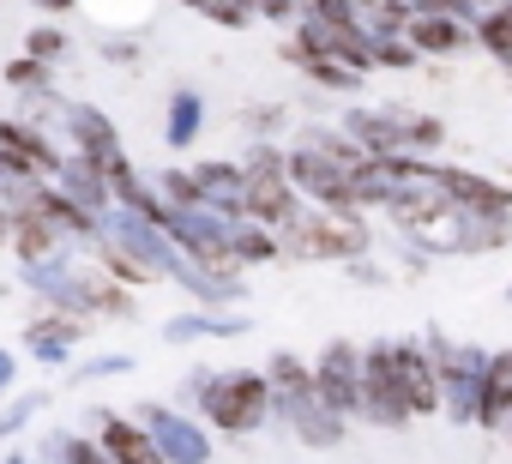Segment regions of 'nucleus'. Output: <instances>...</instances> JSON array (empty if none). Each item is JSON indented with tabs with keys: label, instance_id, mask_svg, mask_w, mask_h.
Listing matches in <instances>:
<instances>
[{
	"label": "nucleus",
	"instance_id": "nucleus-1",
	"mask_svg": "<svg viewBox=\"0 0 512 464\" xmlns=\"http://www.w3.org/2000/svg\"><path fill=\"white\" fill-rule=\"evenodd\" d=\"M272 410V386L260 374H223L205 386V416L229 434H247V428H260Z\"/></svg>",
	"mask_w": 512,
	"mask_h": 464
},
{
	"label": "nucleus",
	"instance_id": "nucleus-2",
	"mask_svg": "<svg viewBox=\"0 0 512 464\" xmlns=\"http://www.w3.org/2000/svg\"><path fill=\"white\" fill-rule=\"evenodd\" d=\"M145 434L157 440L163 464H205V458H211L205 434H199V428H187V422H181V416H169V410H145Z\"/></svg>",
	"mask_w": 512,
	"mask_h": 464
},
{
	"label": "nucleus",
	"instance_id": "nucleus-3",
	"mask_svg": "<svg viewBox=\"0 0 512 464\" xmlns=\"http://www.w3.org/2000/svg\"><path fill=\"white\" fill-rule=\"evenodd\" d=\"M392 362H398L410 416H434V410H440V374H434V362H428L416 344H392Z\"/></svg>",
	"mask_w": 512,
	"mask_h": 464
},
{
	"label": "nucleus",
	"instance_id": "nucleus-4",
	"mask_svg": "<svg viewBox=\"0 0 512 464\" xmlns=\"http://www.w3.org/2000/svg\"><path fill=\"white\" fill-rule=\"evenodd\" d=\"M97 446L115 458V464H163L157 440L145 434V422H127V416H103L97 422Z\"/></svg>",
	"mask_w": 512,
	"mask_h": 464
},
{
	"label": "nucleus",
	"instance_id": "nucleus-5",
	"mask_svg": "<svg viewBox=\"0 0 512 464\" xmlns=\"http://www.w3.org/2000/svg\"><path fill=\"white\" fill-rule=\"evenodd\" d=\"M506 416H512V350H500L494 362H482V380H476V422L500 428Z\"/></svg>",
	"mask_w": 512,
	"mask_h": 464
},
{
	"label": "nucleus",
	"instance_id": "nucleus-6",
	"mask_svg": "<svg viewBox=\"0 0 512 464\" xmlns=\"http://www.w3.org/2000/svg\"><path fill=\"white\" fill-rule=\"evenodd\" d=\"M410 37H416V49H458L464 43V31L452 19H410Z\"/></svg>",
	"mask_w": 512,
	"mask_h": 464
},
{
	"label": "nucleus",
	"instance_id": "nucleus-7",
	"mask_svg": "<svg viewBox=\"0 0 512 464\" xmlns=\"http://www.w3.org/2000/svg\"><path fill=\"white\" fill-rule=\"evenodd\" d=\"M229 248H235V260H247V266H260V260H272V254H278V242H272V236H260V229H241Z\"/></svg>",
	"mask_w": 512,
	"mask_h": 464
},
{
	"label": "nucleus",
	"instance_id": "nucleus-8",
	"mask_svg": "<svg viewBox=\"0 0 512 464\" xmlns=\"http://www.w3.org/2000/svg\"><path fill=\"white\" fill-rule=\"evenodd\" d=\"M199 133V97H175V121H169V145H187Z\"/></svg>",
	"mask_w": 512,
	"mask_h": 464
},
{
	"label": "nucleus",
	"instance_id": "nucleus-9",
	"mask_svg": "<svg viewBox=\"0 0 512 464\" xmlns=\"http://www.w3.org/2000/svg\"><path fill=\"white\" fill-rule=\"evenodd\" d=\"M7 79H13L19 91H43V85H49V67L25 55V61H13V67H7Z\"/></svg>",
	"mask_w": 512,
	"mask_h": 464
},
{
	"label": "nucleus",
	"instance_id": "nucleus-10",
	"mask_svg": "<svg viewBox=\"0 0 512 464\" xmlns=\"http://www.w3.org/2000/svg\"><path fill=\"white\" fill-rule=\"evenodd\" d=\"M61 452H67V464H115L103 446H91V440H61Z\"/></svg>",
	"mask_w": 512,
	"mask_h": 464
},
{
	"label": "nucleus",
	"instance_id": "nucleus-11",
	"mask_svg": "<svg viewBox=\"0 0 512 464\" xmlns=\"http://www.w3.org/2000/svg\"><path fill=\"white\" fill-rule=\"evenodd\" d=\"M49 55H61V37L55 31H37L31 37V61H49Z\"/></svg>",
	"mask_w": 512,
	"mask_h": 464
},
{
	"label": "nucleus",
	"instance_id": "nucleus-12",
	"mask_svg": "<svg viewBox=\"0 0 512 464\" xmlns=\"http://www.w3.org/2000/svg\"><path fill=\"white\" fill-rule=\"evenodd\" d=\"M260 7H266L272 19H290V7H296V0H260Z\"/></svg>",
	"mask_w": 512,
	"mask_h": 464
},
{
	"label": "nucleus",
	"instance_id": "nucleus-13",
	"mask_svg": "<svg viewBox=\"0 0 512 464\" xmlns=\"http://www.w3.org/2000/svg\"><path fill=\"white\" fill-rule=\"evenodd\" d=\"M7 380H13V362H7V356H0V392H7Z\"/></svg>",
	"mask_w": 512,
	"mask_h": 464
},
{
	"label": "nucleus",
	"instance_id": "nucleus-14",
	"mask_svg": "<svg viewBox=\"0 0 512 464\" xmlns=\"http://www.w3.org/2000/svg\"><path fill=\"white\" fill-rule=\"evenodd\" d=\"M43 7H73V0H43Z\"/></svg>",
	"mask_w": 512,
	"mask_h": 464
},
{
	"label": "nucleus",
	"instance_id": "nucleus-15",
	"mask_svg": "<svg viewBox=\"0 0 512 464\" xmlns=\"http://www.w3.org/2000/svg\"><path fill=\"white\" fill-rule=\"evenodd\" d=\"M0 236H7V217H0Z\"/></svg>",
	"mask_w": 512,
	"mask_h": 464
},
{
	"label": "nucleus",
	"instance_id": "nucleus-16",
	"mask_svg": "<svg viewBox=\"0 0 512 464\" xmlns=\"http://www.w3.org/2000/svg\"><path fill=\"white\" fill-rule=\"evenodd\" d=\"M241 7H253V0H241Z\"/></svg>",
	"mask_w": 512,
	"mask_h": 464
},
{
	"label": "nucleus",
	"instance_id": "nucleus-17",
	"mask_svg": "<svg viewBox=\"0 0 512 464\" xmlns=\"http://www.w3.org/2000/svg\"><path fill=\"white\" fill-rule=\"evenodd\" d=\"M7 464H13V458H7Z\"/></svg>",
	"mask_w": 512,
	"mask_h": 464
}]
</instances>
